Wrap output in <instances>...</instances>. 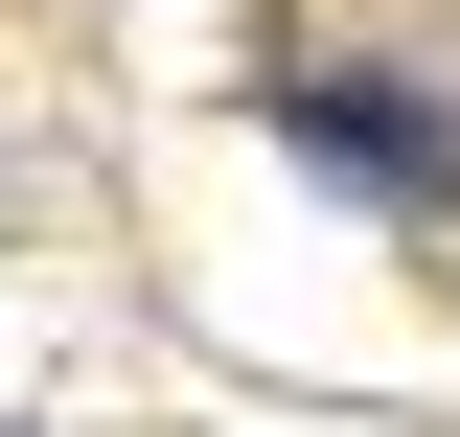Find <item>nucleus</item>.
Returning <instances> with one entry per match:
<instances>
[{"mask_svg": "<svg viewBox=\"0 0 460 437\" xmlns=\"http://www.w3.org/2000/svg\"><path fill=\"white\" fill-rule=\"evenodd\" d=\"M299 138H323L345 184H438V115L414 93H299Z\"/></svg>", "mask_w": 460, "mask_h": 437, "instance_id": "f257e3e1", "label": "nucleus"}]
</instances>
